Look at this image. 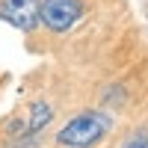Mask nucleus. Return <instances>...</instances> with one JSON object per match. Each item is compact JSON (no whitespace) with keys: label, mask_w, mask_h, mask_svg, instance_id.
Listing matches in <instances>:
<instances>
[{"label":"nucleus","mask_w":148,"mask_h":148,"mask_svg":"<svg viewBox=\"0 0 148 148\" xmlns=\"http://www.w3.org/2000/svg\"><path fill=\"white\" fill-rule=\"evenodd\" d=\"M47 121H51V107L47 104H33V110H30V133L42 130Z\"/></svg>","instance_id":"20e7f679"},{"label":"nucleus","mask_w":148,"mask_h":148,"mask_svg":"<svg viewBox=\"0 0 148 148\" xmlns=\"http://www.w3.org/2000/svg\"><path fill=\"white\" fill-rule=\"evenodd\" d=\"M110 127H113V119H110L107 113H98V110H92V113H80L74 116L68 125L56 133L59 145H71V148H89L95 142H101Z\"/></svg>","instance_id":"f257e3e1"},{"label":"nucleus","mask_w":148,"mask_h":148,"mask_svg":"<svg viewBox=\"0 0 148 148\" xmlns=\"http://www.w3.org/2000/svg\"><path fill=\"white\" fill-rule=\"evenodd\" d=\"M83 18L80 0H42V21L53 33H65Z\"/></svg>","instance_id":"f03ea898"},{"label":"nucleus","mask_w":148,"mask_h":148,"mask_svg":"<svg viewBox=\"0 0 148 148\" xmlns=\"http://www.w3.org/2000/svg\"><path fill=\"white\" fill-rule=\"evenodd\" d=\"M125 148H148V133H136L133 139L125 142Z\"/></svg>","instance_id":"39448f33"},{"label":"nucleus","mask_w":148,"mask_h":148,"mask_svg":"<svg viewBox=\"0 0 148 148\" xmlns=\"http://www.w3.org/2000/svg\"><path fill=\"white\" fill-rule=\"evenodd\" d=\"M0 18L12 27L30 33L42 21V0H0Z\"/></svg>","instance_id":"7ed1b4c3"}]
</instances>
